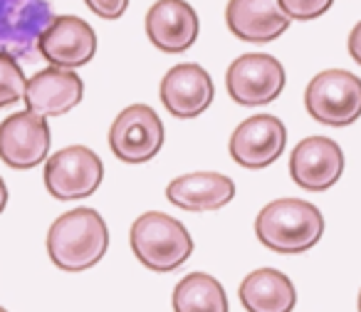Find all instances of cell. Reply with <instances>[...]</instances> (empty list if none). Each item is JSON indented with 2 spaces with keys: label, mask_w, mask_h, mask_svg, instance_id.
Segmentation results:
<instances>
[{
  "label": "cell",
  "mask_w": 361,
  "mask_h": 312,
  "mask_svg": "<svg viewBox=\"0 0 361 312\" xmlns=\"http://www.w3.org/2000/svg\"><path fill=\"white\" fill-rule=\"evenodd\" d=\"M109 248V228L94 208H75L47 231V256L60 270L82 272L94 268Z\"/></svg>",
  "instance_id": "cell-1"
},
{
  "label": "cell",
  "mask_w": 361,
  "mask_h": 312,
  "mask_svg": "<svg viewBox=\"0 0 361 312\" xmlns=\"http://www.w3.org/2000/svg\"><path fill=\"white\" fill-rule=\"evenodd\" d=\"M255 233L265 248L295 256L319 243V238L324 236V216L310 201L277 198L257 213Z\"/></svg>",
  "instance_id": "cell-2"
},
{
  "label": "cell",
  "mask_w": 361,
  "mask_h": 312,
  "mask_svg": "<svg viewBox=\"0 0 361 312\" xmlns=\"http://www.w3.org/2000/svg\"><path fill=\"white\" fill-rule=\"evenodd\" d=\"M131 251L149 270L171 272L191 258L193 238L188 228L169 213L146 211L131 226Z\"/></svg>",
  "instance_id": "cell-3"
},
{
  "label": "cell",
  "mask_w": 361,
  "mask_h": 312,
  "mask_svg": "<svg viewBox=\"0 0 361 312\" xmlns=\"http://www.w3.org/2000/svg\"><path fill=\"white\" fill-rule=\"evenodd\" d=\"M310 116L326 126H349L361 116V80L346 70H324L305 90Z\"/></svg>",
  "instance_id": "cell-4"
},
{
  "label": "cell",
  "mask_w": 361,
  "mask_h": 312,
  "mask_svg": "<svg viewBox=\"0 0 361 312\" xmlns=\"http://www.w3.org/2000/svg\"><path fill=\"white\" fill-rule=\"evenodd\" d=\"M104 164L90 146H67L45 159V186L57 201H80L102 186Z\"/></svg>",
  "instance_id": "cell-5"
},
{
  "label": "cell",
  "mask_w": 361,
  "mask_h": 312,
  "mask_svg": "<svg viewBox=\"0 0 361 312\" xmlns=\"http://www.w3.org/2000/svg\"><path fill=\"white\" fill-rule=\"evenodd\" d=\"M285 67L280 60L265 52H247L233 60L226 75L228 95L235 104L260 107L270 104L285 90Z\"/></svg>",
  "instance_id": "cell-6"
},
{
  "label": "cell",
  "mask_w": 361,
  "mask_h": 312,
  "mask_svg": "<svg viewBox=\"0 0 361 312\" xmlns=\"http://www.w3.org/2000/svg\"><path fill=\"white\" fill-rule=\"evenodd\" d=\"M166 139L164 121L149 104H131L119 112L109 129V146L124 164L151 162Z\"/></svg>",
  "instance_id": "cell-7"
},
{
  "label": "cell",
  "mask_w": 361,
  "mask_h": 312,
  "mask_svg": "<svg viewBox=\"0 0 361 312\" xmlns=\"http://www.w3.org/2000/svg\"><path fill=\"white\" fill-rule=\"evenodd\" d=\"M50 144V124L42 114L23 109L0 121V159L11 169H35L47 159Z\"/></svg>",
  "instance_id": "cell-8"
},
{
  "label": "cell",
  "mask_w": 361,
  "mask_h": 312,
  "mask_svg": "<svg viewBox=\"0 0 361 312\" xmlns=\"http://www.w3.org/2000/svg\"><path fill=\"white\" fill-rule=\"evenodd\" d=\"M52 18L50 0H0V52L30 57Z\"/></svg>",
  "instance_id": "cell-9"
},
{
  "label": "cell",
  "mask_w": 361,
  "mask_h": 312,
  "mask_svg": "<svg viewBox=\"0 0 361 312\" xmlns=\"http://www.w3.org/2000/svg\"><path fill=\"white\" fill-rule=\"evenodd\" d=\"M37 52L52 67L77 70L97 55V32L77 16H55L37 40Z\"/></svg>",
  "instance_id": "cell-10"
},
{
  "label": "cell",
  "mask_w": 361,
  "mask_h": 312,
  "mask_svg": "<svg viewBox=\"0 0 361 312\" xmlns=\"http://www.w3.org/2000/svg\"><path fill=\"white\" fill-rule=\"evenodd\" d=\"M287 129L277 116L255 114L238 124L231 136V156L243 169H265L285 154Z\"/></svg>",
  "instance_id": "cell-11"
},
{
  "label": "cell",
  "mask_w": 361,
  "mask_h": 312,
  "mask_svg": "<svg viewBox=\"0 0 361 312\" xmlns=\"http://www.w3.org/2000/svg\"><path fill=\"white\" fill-rule=\"evenodd\" d=\"M344 151L329 136L300 141L290 156V176L305 191H326L344 174Z\"/></svg>",
  "instance_id": "cell-12"
},
{
  "label": "cell",
  "mask_w": 361,
  "mask_h": 312,
  "mask_svg": "<svg viewBox=\"0 0 361 312\" xmlns=\"http://www.w3.org/2000/svg\"><path fill=\"white\" fill-rule=\"evenodd\" d=\"M159 95L171 116L196 119L211 107L213 97H216V87H213L211 75L201 65L183 62V65H176L166 72L161 80Z\"/></svg>",
  "instance_id": "cell-13"
},
{
  "label": "cell",
  "mask_w": 361,
  "mask_h": 312,
  "mask_svg": "<svg viewBox=\"0 0 361 312\" xmlns=\"http://www.w3.org/2000/svg\"><path fill=\"white\" fill-rule=\"evenodd\" d=\"M146 37L166 55H178L193 47L201 32L198 13L186 0H156L144 18Z\"/></svg>",
  "instance_id": "cell-14"
},
{
  "label": "cell",
  "mask_w": 361,
  "mask_h": 312,
  "mask_svg": "<svg viewBox=\"0 0 361 312\" xmlns=\"http://www.w3.org/2000/svg\"><path fill=\"white\" fill-rule=\"evenodd\" d=\"M82 95H85V82L75 70L47 67L27 80L23 102L35 114L62 116L80 104Z\"/></svg>",
  "instance_id": "cell-15"
},
{
  "label": "cell",
  "mask_w": 361,
  "mask_h": 312,
  "mask_svg": "<svg viewBox=\"0 0 361 312\" xmlns=\"http://www.w3.org/2000/svg\"><path fill=\"white\" fill-rule=\"evenodd\" d=\"M290 18L280 8V0H228L226 25L238 40L272 42L285 35Z\"/></svg>",
  "instance_id": "cell-16"
},
{
  "label": "cell",
  "mask_w": 361,
  "mask_h": 312,
  "mask_svg": "<svg viewBox=\"0 0 361 312\" xmlns=\"http://www.w3.org/2000/svg\"><path fill=\"white\" fill-rule=\"evenodd\" d=\"M166 198L173 206L191 213L218 211L235 198V184L226 174L196 172L178 176L166 186Z\"/></svg>",
  "instance_id": "cell-17"
},
{
  "label": "cell",
  "mask_w": 361,
  "mask_h": 312,
  "mask_svg": "<svg viewBox=\"0 0 361 312\" xmlns=\"http://www.w3.org/2000/svg\"><path fill=\"white\" fill-rule=\"evenodd\" d=\"M240 302L247 312H292L297 290L285 272L260 268L240 282Z\"/></svg>",
  "instance_id": "cell-18"
},
{
  "label": "cell",
  "mask_w": 361,
  "mask_h": 312,
  "mask_svg": "<svg viewBox=\"0 0 361 312\" xmlns=\"http://www.w3.org/2000/svg\"><path fill=\"white\" fill-rule=\"evenodd\" d=\"M173 312H228L226 290L208 272H191L176 285Z\"/></svg>",
  "instance_id": "cell-19"
},
{
  "label": "cell",
  "mask_w": 361,
  "mask_h": 312,
  "mask_svg": "<svg viewBox=\"0 0 361 312\" xmlns=\"http://www.w3.org/2000/svg\"><path fill=\"white\" fill-rule=\"evenodd\" d=\"M25 72L18 65V57L0 52V109L20 102L25 95Z\"/></svg>",
  "instance_id": "cell-20"
},
{
  "label": "cell",
  "mask_w": 361,
  "mask_h": 312,
  "mask_svg": "<svg viewBox=\"0 0 361 312\" xmlns=\"http://www.w3.org/2000/svg\"><path fill=\"white\" fill-rule=\"evenodd\" d=\"M334 6V0H280V8L290 20H317L324 16L329 8Z\"/></svg>",
  "instance_id": "cell-21"
},
{
  "label": "cell",
  "mask_w": 361,
  "mask_h": 312,
  "mask_svg": "<svg viewBox=\"0 0 361 312\" xmlns=\"http://www.w3.org/2000/svg\"><path fill=\"white\" fill-rule=\"evenodd\" d=\"M85 3L102 20H119L129 8V0H85Z\"/></svg>",
  "instance_id": "cell-22"
},
{
  "label": "cell",
  "mask_w": 361,
  "mask_h": 312,
  "mask_svg": "<svg viewBox=\"0 0 361 312\" xmlns=\"http://www.w3.org/2000/svg\"><path fill=\"white\" fill-rule=\"evenodd\" d=\"M349 55L356 65H361V20L354 25V30L349 32Z\"/></svg>",
  "instance_id": "cell-23"
},
{
  "label": "cell",
  "mask_w": 361,
  "mask_h": 312,
  "mask_svg": "<svg viewBox=\"0 0 361 312\" xmlns=\"http://www.w3.org/2000/svg\"><path fill=\"white\" fill-rule=\"evenodd\" d=\"M6 206H8V186L3 181V176H0V213L6 211Z\"/></svg>",
  "instance_id": "cell-24"
},
{
  "label": "cell",
  "mask_w": 361,
  "mask_h": 312,
  "mask_svg": "<svg viewBox=\"0 0 361 312\" xmlns=\"http://www.w3.org/2000/svg\"><path fill=\"white\" fill-rule=\"evenodd\" d=\"M359 312H361V292H359Z\"/></svg>",
  "instance_id": "cell-25"
},
{
  "label": "cell",
  "mask_w": 361,
  "mask_h": 312,
  "mask_svg": "<svg viewBox=\"0 0 361 312\" xmlns=\"http://www.w3.org/2000/svg\"><path fill=\"white\" fill-rule=\"evenodd\" d=\"M0 312H8V310H6V307H0Z\"/></svg>",
  "instance_id": "cell-26"
}]
</instances>
